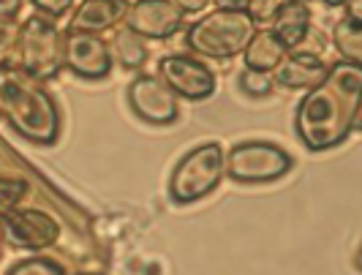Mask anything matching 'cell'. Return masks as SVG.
I'll list each match as a JSON object with an SVG mask.
<instances>
[{
  "label": "cell",
  "instance_id": "44dd1931",
  "mask_svg": "<svg viewBox=\"0 0 362 275\" xmlns=\"http://www.w3.org/2000/svg\"><path fill=\"white\" fill-rule=\"evenodd\" d=\"M17 22H8V19H0V69L11 66L14 60V44H17Z\"/></svg>",
  "mask_w": 362,
  "mask_h": 275
},
{
  "label": "cell",
  "instance_id": "8fae6325",
  "mask_svg": "<svg viewBox=\"0 0 362 275\" xmlns=\"http://www.w3.org/2000/svg\"><path fill=\"white\" fill-rule=\"evenodd\" d=\"M63 41H66L63 63L74 76L88 82L107 79L112 71V57L104 38L90 36V33H63Z\"/></svg>",
  "mask_w": 362,
  "mask_h": 275
},
{
  "label": "cell",
  "instance_id": "484cf974",
  "mask_svg": "<svg viewBox=\"0 0 362 275\" xmlns=\"http://www.w3.org/2000/svg\"><path fill=\"white\" fill-rule=\"evenodd\" d=\"M213 3L223 11H245V6H248V0H213Z\"/></svg>",
  "mask_w": 362,
  "mask_h": 275
},
{
  "label": "cell",
  "instance_id": "7402d4cb",
  "mask_svg": "<svg viewBox=\"0 0 362 275\" xmlns=\"http://www.w3.org/2000/svg\"><path fill=\"white\" fill-rule=\"evenodd\" d=\"M30 3H33V8H36L41 17H47L54 22V19L66 17L74 8L76 0H30Z\"/></svg>",
  "mask_w": 362,
  "mask_h": 275
},
{
  "label": "cell",
  "instance_id": "7c38bea8",
  "mask_svg": "<svg viewBox=\"0 0 362 275\" xmlns=\"http://www.w3.org/2000/svg\"><path fill=\"white\" fill-rule=\"evenodd\" d=\"M131 0H82L74 8L66 33H90L104 36L112 33L117 25H123Z\"/></svg>",
  "mask_w": 362,
  "mask_h": 275
},
{
  "label": "cell",
  "instance_id": "30bf717a",
  "mask_svg": "<svg viewBox=\"0 0 362 275\" xmlns=\"http://www.w3.org/2000/svg\"><path fill=\"white\" fill-rule=\"evenodd\" d=\"M185 22V14L177 8L175 0H134L128 6L123 25L131 28L136 36L163 41L172 38Z\"/></svg>",
  "mask_w": 362,
  "mask_h": 275
},
{
  "label": "cell",
  "instance_id": "d6986e66",
  "mask_svg": "<svg viewBox=\"0 0 362 275\" xmlns=\"http://www.w3.org/2000/svg\"><path fill=\"white\" fill-rule=\"evenodd\" d=\"M240 90L251 98H264L270 95L275 82H272V74H262V71H251V69H243L240 71Z\"/></svg>",
  "mask_w": 362,
  "mask_h": 275
},
{
  "label": "cell",
  "instance_id": "4316f807",
  "mask_svg": "<svg viewBox=\"0 0 362 275\" xmlns=\"http://www.w3.org/2000/svg\"><path fill=\"white\" fill-rule=\"evenodd\" d=\"M325 3H327V6H332V8H335V6H344L346 0H325Z\"/></svg>",
  "mask_w": 362,
  "mask_h": 275
},
{
  "label": "cell",
  "instance_id": "e0dca14e",
  "mask_svg": "<svg viewBox=\"0 0 362 275\" xmlns=\"http://www.w3.org/2000/svg\"><path fill=\"white\" fill-rule=\"evenodd\" d=\"M332 44L344 63H362V19L341 17V22L332 30Z\"/></svg>",
  "mask_w": 362,
  "mask_h": 275
},
{
  "label": "cell",
  "instance_id": "ffe728a7",
  "mask_svg": "<svg viewBox=\"0 0 362 275\" xmlns=\"http://www.w3.org/2000/svg\"><path fill=\"white\" fill-rule=\"evenodd\" d=\"M286 3H289V0H248V6H245V14L254 19V22L270 25L272 19L278 17V11H281Z\"/></svg>",
  "mask_w": 362,
  "mask_h": 275
},
{
  "label": "cell",
  "instance_id": "cb8c5ba5",
  "mask_svg": "<svg viewBox=\"0 0 362 275\" xmlns=\"http://www.w3.org/2000/svg\"><path fill=\"white\" fill-rule=\"evenodd\" d=\"M22 6H25V0H0V19L17 22L22 14Z\"/></svg>",
  "mask_w": 362,
  "mask_h": 275
},
{
  "label": "cell",
  "instance_id": "ba28073f",
  "mask_svg": "<svg viewBox=\"0 0 362 275\" xmlns=\"http://www.w3.org/2000/svg\"><path fill=\"white\" fill-rule=\"evenodd\" d=\"M158 79L175 95H182L188 101H207L218 88L216 71L194 55H163L158 60Z\"/></svg>",
  "mask_w": 362,
  "mask_h": 275
},
{
  "label": "cell",
  "instance_id": "6da1fadb",
  "mask_svg": "<svg viewBox=\"0 0 362 275\" xmlns=\"http://www.w3.org/2000/svg\"><path fill=\"white\" fill-rule=\"evenodd\" d=\"M362 120V69L354 63H332L327 76L305 93L294 112L300 142L313 150H332L360 129Z\"/></svg>",
  "mask_w": 362,
  "mask_h": 275
},
{
  "label": "cell",
  "instance_id": "9c48e42d",
  "mask_svg": "<svg viewBox=\"0 0 362 275\" xmlns=\"http://www.w3.org/2000/svg\"><path fill=\"white\" fill-rule=\"evenodd\" d=\"M126 95L134 115L150 126H172L180 117L177 95L153 74H136Z\"/></svg>",
  "mask_w": 362,
  "mask_h": 275
},
{
  "label": "cell",
  "instance_id": "3957f363",
  "mask_svg": "<svg viewBox=\"0 0 362 275\" xmlns=\"http://www.w3.org/2000/svg\"><path fill=\"white\" fill-rule=\"evenodd\" d=\"M63 55H66V41L52 19L33 14L19 25L14 60H11V66H17L19 71L33 76L36 82L57 79L66 69Z\"/></svg>",
  "mask_w": 362,
  "mask_h": 275
},
{
  "label": "cell",
  "instance_id": "9a60e30c",
  "mask_svg": "<svg viewBox=\"0 0 362 275\" xmlns=\"http://www.w3.org/2000/svg\"><path fill=\"white\" fill-rule=\"evenodd\" d=\"M107 47L112 63H117L126 71H136V69H142L150 60V49H147L145 38L136 36L126 25H117L112 30V38L107 41Z\"/></svg>",
  "mask_w": 362,
  "mask_h": 275
},
{
  "label": "cell",
  "instance_id": "d4e9b609",
  "mask_svg": "<svg viewBox=\"0 0 362 275\" xmlns=\"http://www.w3.org/2000/svg\"><path fill=\"white\" fill-rule=\"evenodd\" d=\"M175 3H177V8H180L182 14H199L213 0H175Z\"/></svg>",
  "mask_w": 362,
  "mask_h": 275
},
{
  "label": "cell",
  "instance_id": "7a4b0ae2",
  "mask_svg": "<svg viewBox=\"0 0 362 275\" xmlns=\"http://www.w3.org/2000/svg\"><path fill=\"white\" fill-rule=\"evenodd\" d=\"M0 115L33 145H54L60 136V110L52 93L17 66L0 69Z\"/></svg>",
  "mask_w": 362,
  "mask_h": 275
},
{
  "label": "cell",
  "instance_id": "5bb4252c",
  "mask_svg": "<svg viewBox=\"0 0 362 275\" xmlns=\"http://www.w3.org/2000/svg\"><path fill=\"white\" fill-rule=\"evenodd\" d=\"M270 33L289 52H294L300 44H303V38L308 36L310 25H313V11L308 8V3H297V0H289L281 11H278V17L270 22Z\"/></svg>",
  "mask_w": 362,
  "mask_h": 275
},
{
  "label": "cell",
  "instance_id": "4fadbf2b",
  "mask_svg": "<svg viewBox=\"0 0 362 275\" xmlns=\"http://www.w3.org/2000/svg\"><path fill=\"white\" fill-rule=\"evenodd\" d=\"M327 69L329 66H327L322 57L291 52L272 71V82L281 85V88H286V90H313L327 76Z\"/></svg>",
  "mask_w": 362,
  "mask_h": 275
},
{
  "label": "cell",
  "instance_id": "4dcf8cb0",
  "mask_svg": "<svg viewBox=\"0 0 362 275\" xmlns=\"http://www.w3.org/2000/svg\"><path fill=\"white\" fill-rule=\"evenodd\" d=\"M0 218H3V213H0Z\"/></svg>",
  "mask_w": 362,
  "mask_h": 275
},
{
  "label": "cell",
  "instance_id": "8992f818",
  "mask_svg": "<svg viewBox=\"0 0 362 275\" xmlns=\"http://www.w3.org/2000/svg\"><path fill=\"white\" fill-rule=\"evenodd\" d=\"M294 158L275 142H240L223 153V175L235 183H272L289 175Z\"/></svg>",
  "mask_w": 362,
  "mask_h": 275
},
{
  "label": "cell",
  "instance_id": "5b68a950",
  "mask_svg": "<svg viewBox=\"0 0 362 275\" xmlns=\"http://www.w3.org/2000/svg\"><path fill=\"white\" fill-rule=\"evenodd\" d=\"M223 177V147L218 142H202L188 150L172 169L169 197L177 204H194L210 197Z\"/></svg>",
  "mask_w": 362,
  "mask_h": 275
},
{
  "label": "cell",
  "instance_id": "f1b7e54d",
  "mask_svg": "<svg viewBox=\"0 0 362 275\" xmlns=\"http://www.w3.org/2000/svg\"><path fill=\"white\" fill-rule=\"evenodd\" d=\"M76 275H98V273H76Z\"/></svg>",
  "mask_w": 362,
  "mask_h": 275
},
{
  "label": "cell",
  "instance_id": "52a82bcc",
  "mask_svg": "<svg viewBox=\"0 0 362 275\" xmlns=\"http://www.w3.org/2000/svg\"><path fill=\"white\" fill-rule=\"evenodd\" d=\"M0 235L14 248L47 251L60 242V221L41 207H17L0 218Z\"/></svg>",
  "mask_w": 362,
  "mask_h": 275
},
{
  "label": "cell",
  "instance_id": "277c9868",
  "mask_svg": "<svg viewBox=\"0 0 362 275\" xmlns=\"http://www.w3.org/2000/svg\"><path fill=\"white\" fill-rule=\"evenodd\" d=\"M256 33V22L245 11H223L216 8L197 19L185 30V44L197 57L232 60L243 55L251 36Z\"/></svg>",
  "mask_w": 362,
  "mask_h": 275
},
{
  "label": "cell",
  "instance_id": "f546056e",
  "mask_svg": "<svg viewBox=\"0 0 362 275\" xmlns=\"http://www.w3.org/2000/svg\"><path fill=\"white\" fill-rule=\"evenodd\" d=\"M297 3H310V0H297Z\"/></svg>",
  "mask_w": 362,
  "mask_h": 275
},
{
  "label": "cell",
  "instance_id": "83f0119b",
  "mask_svg": "<svg viewBox=\"0 0 362 275\" xmlns=\"http://www.w3.org/2000/svg\"><path fill=\"white\" fill-rule=\"evenodd\" d=\"M3 242H6V240H3V235H0V259H3Z\"/></svg>",
  "mask_w": 362,
  "mask_h": 275
},
{
  "label": "cell",
  "instance_id": "2e32d148",
  "mask_svg": "<svg viewBox=\"0 0 362 275\" xmlns=\"http://www.w3.org/2000/svg\"><path fill=\"white\" fill-rule=\"evenodd\" d=\"M243 55H245V69L272 74L278 69V63L289 55V49L272 36L270 30H256L248 41V47L243 49Z\"/></svg>",
  "mask_w": 362,
  "mask_h": 275
},
{
  "label": "cell",
  "instance_id": "603a6c76",
  "mask_svg": "<svg viewBox=\"0 0 362 275\" xmlns=\"http://www.w3.org/2000/svg\"><path fill=\"white\" fill-rule=\"evenodd\" d=\"M325 49H327L325 33H322L319 28H313V25H310L308 36L303 38V44H300V47H297L294 52H303V55H316V57H322V55H325Z\"/></svg>",
  "mask_w": 362,
  "mask_h": 275
},
{
  "label": "cell",
  "instance_id": "ac0fdd59",
  "mask_svg": "<svg viewBox=\"0 0 362 275\" xmlns=\"http://www.w3.org/2000/svg\"><path fill=\"white\" fill-rule=\"evenodd\" d=\"M6 275H66V267L52 257H28L11 264Z\"/></svg>",
  "mask_w": 362,
  "mask_h": 275
}]
</instances>
